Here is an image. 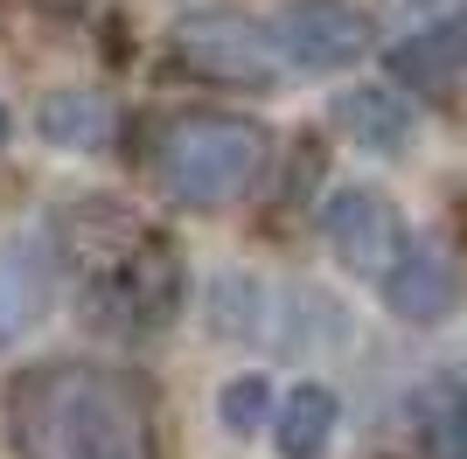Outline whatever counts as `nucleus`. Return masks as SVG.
Wrapping results in <instances>:
<instances>
[{"instance_id":"obj_1","label":"nucleus","mask_w":467,"mask_h":459,"mask_svg":"<svg viewBox=\"0 0 467 459\" xmlns=\"http://www.w3.org/2000/svg\"><path fill=\"white\" fill-rule=\"evenodd\" d=\"M7 439L21 459H161L154 382L112 362H36L7 382Z\"/></svg>"},{"instance_id":"obj_2","label":"nucleus","mask_w":467,"mask_h":459,"mask_svg":"<svg viewBox=\"0 0 467 459\" xmlns=\"http://www.w3.org/2000/svg\"><path fill=\"white\" fill-rule=\"evenodd\" d=\"M147 168H154L168 202L216 216L258 181V168H265V126L244 112H210V105L168 112L147 133Z\"/></svg>"},{"instance_id":"obj_3","label":"nucleus","mask_w":467,"mask_h":459,"mask_svg":"<svg viewBox=\"0 0 467 459\" xmlns=\"http://www.w3.org/2000/svg\"><path fill=\"white\" fill-rule=\"evenodd\" d=\"M182 300H189V265H182V244L168 230H133V244L105 258L84 286V313L98 327H119V334H161L175 327Z\"/></svg>"},{"instance_id":"obj_4","label":"nucleus","mask_w":467,"mask_h":459,"mask_svg":"<svg viewBox=\"0 0 467 459\" xmlns=\"http://www.w3.org/2000/svg\"><path fill=\"white\" fill-rule=\"evenodd\" d=\"M168 56H175L182 76L223 84V91H273V76H279L273 36H265L252 15H231V7L182 15L175 28H168Z\"/></svg>"},{"instance_id":"obj_5","label":"nucleus","mask_w":467,"mask_h":459,"mask_svg":"<svg viewBox=\"0 0 467 459\" xmlns=\"http://www.w3.org/2000/svg\"><path fill=\"white\" fill-rule=\"evenodd\" d=\"M321 237H328V250L349 271H363V279H390L398 258L411 250L405 216H398V202H390L384 189H335L328 209H321Z\"/></svg>"},{"instance_id":"obj_6","label":"nucleus","mask_w":467,"mask_h":459,"mask_svg":"<svg viewBox=\"0 0 467 459\" xmlns=\"http://www.w3.org/2000/svg\"><path fill=\"white\" fill-rule=\"evenodd\" d=\"M273 49L300 70H349L356 56H370V15L349 0H286L273 15Z\"/></svg>"},{"instance_id":"obj_7","label":"nucleus","mask_w":467,"mask_h":459,"mask_svg":"<svg viewBox=\"0 0 467 459\" xmlns=\"http://www.w3.org/2000/svg\"><path fill=\"white\" fill-rule=\"evenodd\" d=\"M390 76L411 84V91H453V84H467V7L426 21L419 36L398 42L390 49Z\"/></svg>"},{"instance_id":"obj_8","label":"nucleus","mask_w":467,"mask_h":459,"mask_svg":"<svg viewBox=\"0 0 467 459\" xmlns=\"http://www.w3.org/2000/svg\"><path fill=\"white\" fill-rule=\"evenodd\" d=\"M384 300H390V313L411 321V327L447 321L453 306H461V265H453L447 250H405L398 271L384 279Z\"/></svg>"},{"instance_id":"obj_9","label":"nucleus","mask_w":467,"mask_h":459,"mask_svg":"<svg viewBox=\"0 0 467 459\" xmlns=\"http://www.w3.org/2000/svg\"><path fill=\"white\" fill-rule=\"evenodd\" d=\"M335 418H342V403H335L328 382H300V390H286V403H279L273 445L286 459H321L328 439H335Z\"/></svg>"},{"instance_id":"obj_10","label":"nucleus","mask_w":467,"mask_h":459,"mask_svg":"<svg viewBox=\"0 0 467 459\" xmlns=\"http://www.w3.org/2000/svg\"><path fill=\"white\" fill-rule=\"evenodd\" d=\"M335 126L370 153H405L411 139V105L398 91H342L335 97Z\"/></svg>"},{"instance_id":"obj_11","label":"nucleus","mask_w":467,"mask_h":459,"mask_svg":"<svg viewBox=\"0 0 467 459\" xmlns=\"http://www.w3.org/2000/svg\"><path fill=\"white\" fill-rule=\"evenodd\" d=\"M411 424L432 459H467V376H432L411 397Z\"/></svg>"},{"instance_id":"obj_12","label":"nucleus","mask_w":467,"mask_h":459,"mask_svg":"<svg viewBox=\"0 0 467 459\" xmlns=\"http://www.w3.org/2000/svg\"><path fill=\"white\" fill-rule=\"evenodd\" d=\"M36 126H42V139L49 147H70V153H91V147H105V133H112V105L98 91H49L42 97V112H36Z\"/></svg>"},{"instance_id":"obj_13","label":"nucleus","mask_w":467,"mask_h":459,"mask_svg":"<svg viewBox=\"0 0 467 459\" xmlns=\"http://www.w3.org/2000/svg\"><path fill=\"white\" fill-rule=\"evenodd\" d=\"M216 411H223V424H231L237 439H252L258 424H265V411H273V390H265V376H237Z\"/></svg>"},{"instance_id":"obj_14","label":"nucleus","mask_w":467,"mask_h":459,"mask_svg":"<svg viewBox=\"0 0 467 459\" xmlns=\"http://www.w3.org/2000/svg\"><path fill=\"white\" fill-rule=\"evenodd\" d=\"M28 306H36V292L15 279V265H0V342H7V334L28 321Z\"/></svg>"},{"instance_id":"obj_15","label":"nucleus","mask_w":467,"mask_h":459,"mask_svg":"<svg viewBox=\"0 0 467 459\" xmlns=\"http://www.w3.org/2000/svg\"><path fill=\"white\" fill-rule=\"evenodd\" d=\"M42 7H49V15H84L91 0H42Z\"/></svg>"},{"instance_id":"obj_16","label":"nucleus","mask_w":467,"mask_h":459,"mask_svg":"<svg viewBox=\"0 0 467 459\" xmlns=\"http://www.w3.org/2000/svg\"><path fill=\"white\" fill-rule=\"evenodd\" d=\"M0 147H7V105H0Z\"/></svg>"}]
</instances>
